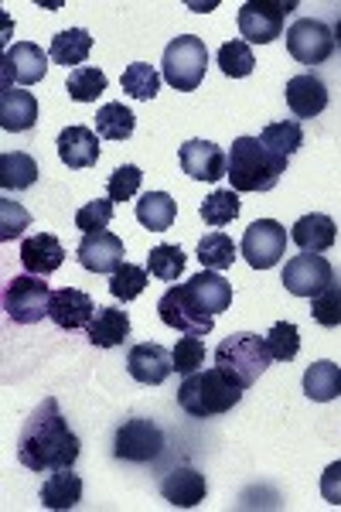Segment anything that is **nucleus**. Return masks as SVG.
Returning <instances> with one entry per match:
<instances>
[{
    "label": "nucleus",
    "instance_id": "obj_1",
    "mask_svg": "<svg viewBox=\"0 0 341 512\" xmlns=\"http://www.w3.org/2000/svg\"><path fill=\"white\" fill-rule=\"evenodd\" d=\"M82 454V441L69 431V420L58 410V400H41V407L31 410L18 437V461L28 472H55L72 468Z\"/></svg>",
    "mask_w": 341,
    "mask_h": 512
},
{
    "label": "nucleus",
    "instance_id": "obj_2",
    "mask_svg": "<svg viewBox=\"0 0 341 512\" xmlns=\"http://www.w3.org/2000/svg\"><path fill=\"white\" fill-rule=\"evenodd\" d=\"M246 386L232 379L226 369H202V373L185 376L178 386V407L195 420H209L219 414H229L239 400H243Z\"/></svg>",
    "mask_w": 341,
    "mask_h": 512
},
{
    "label": "nucleus",
    "instance_id": "obj_3",
    "mask_svg": "<svg viewBox=\"0 0 341 512\" xmlns=\"http://www.w3.org/2000/svg\"><path fill=\"white\" fill-rule=\"evenodd\" d=\"M287 171V161L277 158L260 137H236L229 151V171L232 192H270L277 188L280 175Z\"/></svg>",
    "mask_w": 341,
    "mask_h": 512
},
{
    "label": "nucleus",
    "instance_id": "obj_4",
    "mask_svg": "<svg viewBox=\"0 0 341 512\" xmlns=\"http://www.w3.org/2000/svg\"><path fill=\"white\" fill-rule=\"evenodd\" d=\"M270 362H273V355L266 349V338L253 332H236V335L222 338L219 349H215V366L226 369L232 379H239L246 390L266 373Z\"/></svg>",
    "mask_w": 341,
    "mask_h": 512
},
{
    "label": "nucleus",
    "instance_id": "obj_5",
    "mask_svg": "<svg viewBox=\"0 0 341 512\" xmlns=\"http://www.w3.org/2000/svg\"><path fill=\"white\" fill-rule=\"evenodd\" d=\"M205 69H209V48H205L202 38L181 35L164 48L161 79L178 89V93H195L205 79Z\"/></svg>",
    "mask_w": 341,
    "mask_h": 512
},
{
    "label": "nucleus",
    "instance_id": "obj_6",
    "mask_svg": "<svg viewBox=\"0 0 341 512\" xmlns=\"http://www.w3.org/2000/svg\"><path fill=\"white\" fill-rule=\"evenodd\" d=\"M48 304H52V287L45 284V277L21 274L7 280L4 311L14 325H38L41 318H48Z\"/></svg>",
    "mask_w": 341,
    "mask_h": 512
},
{
    "label": "nucleus",
    "instance_id": "obj_7",
    "mask_svg": "<svg viewBox=\"0 0 341 512\" xmlns=\"http://www.w3.org/2000/svg\"><path fill=\"white\" fill-rule=\"evenodd\" d=\"M287 11H294L287 0H249L239 7V35L246 38V45H270L284 35Z\"/></svg>",
    "mask_w": 341,
    "mask_h": 512
},
{
    "label": "nucleus",
    "instance_id": "obj_8",
    "mask_svg": "<svg viewBox=\"0 0 341 512\" xmlns=\"http://www.w3.org/2000/svg\"><path fill=\"white\" fill-rule=\"evenodd\" d=\"M157 315H161L164 325L174 328V332H181V335H198V338H202V335H209L215 328V315L202 311L195 301H191L185 284L171 287V291L157 301Z\"/></svg>",
    "mask_w": 341,
    "mask_h": 512
},
{
    "label": "nucleus",
    "instance_id": "obj_9",
    "mask_svg": "<svg viewBox=\"0 0 341 512\" xmlns=\"http://www.w3.org/2000/svg\"><path fill=\"white\" fill-rule=\"evenodd\" d=\"M239 253L246 256V263H249L253 270H270V267H277L280 256L287 253V229L280 226L277 219H256L253 226L246 229Z\"/></svg>",
    "mask_w": 341,
    "mask_h": 512
},
{
    "label": "nucleus",
    "instance_id": "obj_10",
    "mask_svg": "<svg viewBox=\"0 0 341 512\" xmlns=\"http://www.w3.org/2000/svg\"><path fill=\"white\" fill-rule=\"evenodd\" d=\"M164 451V434L154 420L147 417H133L116 431L113 441V454L120 461H133V465H144V461H154L157 454Z\"/></svg>",
    "mask_w": 341,
    "mask_h": 512
},
{
    "label": "nucleus",
    "instance_id": "obj_11",
    "mask_svg": "<svg viewBox=\"0 0 341 512\" xmlns=\"http://www.w3.org/2000/svg\"><path fill=\"white\" fill-rule=\"evenodd\" d=\"M287 52L301 65H321L335 52V31L318 18H301L287 31Z\"/></svg>",
    "mask_w": 341,
    "mask_h": 512
},
{
    "label": "nucleus",
    "instance_id": "obj_12",
    "mask_svg": "<svg viewBox=\"0 0 341 512\" xmlns=\"http://www.w3.org/2000/svg\"><path fill=\"white\" fill-rule=\"evenodd\" d=\"M335 284V270L324 260L321 253H304V256H290L284 267V287L294 297H314L324 287Z\"/></svg>",
    "mask_w": 341,
    "mask_h": 512
},
{
    "label": "nucleus",
    "instance_id": "obj_13",
    "mask_svg": "<svg viewBox=\"0 0 341 512\" xmlns=\"http://www.w3.org/2000/svg\"><path fill=\"white\" fill-rule=\"evenodd\" d=\"M0 72H4V86H35L48 72V55L35 41H14L4 52Z\"/></svg>",
    "mask_w": 341,
    "mask_h": 512
},
{
    "label": "nucleus",
    "instance_id": "obj_14",
    "mask_svg": "<svg viewBox=\"0 0 341 512\" xmlns=\"http://www.w3.org/2000/svg\"><path fill=\"white\" fill-rule=\"evenodd\" d=\"M178 161L185 168V175L195 181H222L229 171V154L219 144H212V140H188V144H181Z\"/></svg>",
    "mask_w": 341,
    "mask_h": 512
},
{
    "label": "nucleus",
    "instance_id": "obj_15",
    "mask_svg": "<svg viewBox=\"0 0 341 512\" xmlns=\"http://www.w3.org/2000/svg\"><path fill=\"white\" fill-rule=\"evenodd\" d=\"M76 256H79V263L89 270V274H116V270L127 263V260H123V256H127V250H123V239L113 236L110 229L82 236Z\"/></svg>",
    "mask_w": 341,
    "mask_h": 512
},
{
    "label": "nucleus",
    "instance_id": "obj_16",
    "mask_svg": "<svg viewBox=\"0 0 341 512\" xmlns=\"http://www.w3.org/2000/svg\"><path fill=\"white\" fill-rule=\"evenodd\" d=\"M127 373L144 386H161L164 379L174 373V359H171V352L157 342L133 345L127 355Z\"/></svg>",
    "mask_w": 341,
    "mask_h": 512
},
{
    "label": "nucleus",
    "instance_id": "obj_17",
    "mask_svg": "<svg viewBox=\"0 0 341 512\" xmlns=\"http://www.w3.org/2000/svg\"><path fill=\"white\" fill-rule=\"evenodd\" d=\"M96 315V304L89 294L76 291V287H62V291H52V304H48V318L55 321L65 332H76V328H86Z\"/></svg>",
    "mask_w": 341,
    "mask_h": 512
},
{
    "label": "nucleus",
    "instance_id": "obj_18",
    "mask_svg": "<svg viewBox=\"0 0 341 512\" xmlns=\"http://www.w3.org/2000/svg\"><path fill=\"white\" fill-rule=\"evenodd\" d=\"M161 495H164V502L174 506V509H195L198 502H205V495H209V485H205L202 472L181 465V468H174V472L164 475Z\"/></svg>",
    "mask_w": 341,
    "mask_h": 512
},
{
    "label": "nucleus",
    "instance_id": "obj_19",
    "mask_svg": "<svg viewBox=\"0 0 341 512\" xmlns=\"http://www.w3.org/2000/svg\"><path fill=\"white\" fill-rule=\"evenodd\" d=\"M58 158H62L65 168L82 171V168H93L99 161V134L89 127H65L58 134Z\"/></svg>",
    "mask_w": 341,
    "mask_h": 512
},
{
    "label": "nucleus",
    "instance_id": "obj_20",
    "mask_svg": "<svg viewBox=\"0 0 341 512\" xmlns=\"http://www.w3.org/2000/svg\"><path fill=\"white\" fill-rule=\"evenodd\" d=\"M284 96H287V106L294 110V117H301V120H314L318 113H324V106H328V86H324L318 76H311V72L290 79Z\"/></svg>",
    "mask_w": 341,
    "mask_h": 512
},
{
    "label": "nucleus",
    "instance_id": "obj_21",
    "mask_svg": "<svg viewBox=\"0 0 341 512\" xmlns=\"http://www.w3.org/2000/svg\"><path fill=\"white\" fill-rule=\"evenodd\" d=\"M21 263L28 274L48 277L65 263V246L58 243L52 233H35L21 243Z\"/></svg>",
    "mask_w": 341,
    "mask_h": 512
},
{
    "label": "nucleus",
    "instance_id": "obj_22",
    "mask_svg": "<svg viewBox=\"0 0 341 512\" xmlns=\"http://www.w3.org/2000/svg\"><path fill=\"white\" fill-rule=\"evenodd\" d=\"M38 123V99L24 89L4 86L0 89V127L7 134H24Z\"/></svg>",
    "mask_w": 341,
    "mask_h": 512
},
{
    "label": "nucleus",
    "instance_id": "obj_23",
    "mask_svg": "<svg viewBox=\"0 0 341 512\" xmlns=\"http://www.w3.org/2000/svg\"><path fill=\"white\" fill-rule=\"evenodd\" d=\"M185 291L191 294V301H195L202 311H209V315H222V311H229V304H232V284L219 274V270L195 274L185 284Z\"/></svg>",
    "mask_w": 341,
    "mask_h": 512
},
{
    "label": "nucleus",
    "instance_id": "obj_24",
    "mask_svg": "<svg viewBox=\"0 0 341 512\" xmlns=\"http://www.w3.org/2000/svg\"><path fill=\"white\" fill-rule=\"evenodd\" d=\"M290 239L301 246L304 253H324L335 246L338 239V226L331 216H321V212H311V216H301L290 229Z\"/></svg>",
    "mask_w": 341,
    "mask_h": 512
},
{
    "label": "nucleus",
    "instance_id": "obj_25",
    "mask_svg": "<svg viewBox=\"0 0 341 512\" xmlns=\"http://www.w3.org/2000/svg\"><path fill=\"white\" fill-rule=\"evenodd\" d=\"M86 335L96 349H116L130 338V318L120 308H96L93 321L86 325Z\"/></svg>",
    "mask_w": 341,
    "mask_h": 512
},
{
    "label": "nucleus",
    "instance_id": "obj_26",
    "mask_svg": "<svg viewBox=\"0 0 341 512\" xmlns=\"http://www.w3.org/2000/svg\"><path fill=\"white\" fill-rule=\"evenodd\" d=\"M41 502L48 509H76L82 502V478L72 468H55L41 485Z\"/></svg>",
    "mask_w": 341,
    "mask_h": 512
},
{
    "label": "nucleus",
    "instance_id": "obj_27",
    "mask_svg": "<svg viewBox=\"0 0 341 512\" xmlns=\"http://www.w3.org/2000/svg\"><path fill=\"white\" fill-rule=\"evenodd\" d=\"M174 216H178V205L168 192H147L140 195L137 202V222L151 233H164V229L174 226Z\"/></svg>",
    "mask_w": 341,
    "mask_h": 512
},
{
    "label": "nucleus",
    "instance_id": "obj_28",
    "mask_svg": "<svg viewBox=\"0 0 341 512\" xmlns=\"http://www.w3.org/2000/svg\"><path fill=\"white\" fill-rule=\"evenodd\" d=\"M38 181V161L24 151H7L0 154V185L7 192H24Z\"/></svg>",
    "mask_w": 341,
    "mask_h": 512
},
{
    "label": "nucleus",
    "instance_id": "obj_29",
    "mask_svg": "<svg viewBox=\"0 0 341 512\" xmlns=\"http://www.w3.org/2000/svg\"><path fill=\"white\" fill-rule=\"evenodd\" d=\"M89 52H93V38H89V31L86 28H69V31H62V35H55L52 38V62L55 65H79L82 69V62L89 59Z\"/></svg>",
    "mask_w": 341,
    "mask_h": 512
},
{
    "label": "nucleus",
    "instance_id": "obj_30",
    "mask_svg": "<svg viewBox=\"0 0 341 512\" xmlns=\"http://www.w3.org/2000/svg\"><path fill=\"white\" fill-rule=\"evenodd\" d=\"M304 393L311 396L314 403L335 400V396L341 393V369L335 366V362H328V359H321V362H314V366H307V373H304Z\"/></svg>",
    "mask_w": 341,
    "mask_h": 512
},
{
    "label": "nucleus",
    "instance_id": "obj_31",
    "mask_svg": "<svg viewBox=\"0 0 341 512\" xmlns=\"http://www.w3.org/2000/svg\"><path fill=\"white\" fill-rule=\"evenodd\" d=\"M260 140L270 147L273 154H277V158L290 161V154H297L304 147V130H301V123H294V120H280V123L263 127Z\"/></svg>",
    "mask_w": 341,
    "mask_h": 512
},
{
    "label": "nucleus",
    "instance_id": "obj_32",
    "mask_svg": "<svg viewBox=\"0 0 341 512\" xmlns=\"http://www.w3.org/2000/svg\"><path fill=\"white\" fill-rule=\"evenodd\" d=\"M236 256H239V246L232 243V236L219 233V229L202 236V243H198V260H202L205 270H229Z\"/></svg>",
    "mask_w": 341,
    "mask_h": 512
},
{
    "label": "nucleus",
    "instance_id": "obj_33",
    "mask_svg": "<svg viewBox=\"0 0 341 512\" xmlns=\"http://www.w3.org/2000/svg\"><path fill=\"white\" fill-rule=\"evenodd\" d=\"M137 127V117L123 103H106L96 113V134L103 140H127Z\"/></svg>",
    "mask_w": 341,
    "mask_h": 512
},
{
    "label": "nucleus",
    "instance_id": "obj_34",
    "mask_svg": "<svg viewBox=\"0 0 341 512\" xmlns=\"http://www.w3.org/2000/svg\"><path fill=\"white\" fill-rule=\"evenodd\" d=\"M202 219L209 222V226H229V222L239 219V192H232V188H215V192L202 202Z\"/></svg>",
    "mask_w": 341,
    "mask_h": 512
},
{
    "label": "nucleus",
    "instance_id": "obj_35",
    "mask_svg": "<svg viewBox=\"0 0 341 512\" xmlns=\"http://www.w3.org/2000/svg\"><path fill=\"white\" fill-rule=\"evenodd\" d=\"M69 96L76 103H93L106 93V72L103 69H93V65H82V69H72L69 72V82H65Z\"/></svg>",
    "mask_w": 341,
    "mask_h": 512
},
{
    "label": "nucleus",
    "instance_id": "obj_36",
    "mask_svg": "<svg viewBox=\"0 0 341 512\" xmlns=\"http://www.w3.org/2000/svg\"><path fill=\"white\" fill-rule=\"evenodd\" d=\"M266 349H270L273 362H294L297 352H301V328L294 321H277L266 332Z\"/></svg>",
    "mask_w": 341,
    "mask_h": 512
},
{
    "label": "nucleus",
    "instance_id": "obj_37",
    "mask_svg": "<svg viewBox=\"0 0 341 512\" xmlns=\"http://www.w3.org/2000/svg\"><path fill=\"white\" fill-rule=\"evenodd\" d=\"M123 93L133 96V99H154L157 89H161V76L154 72V65L147 62H133L123 69V79H120Z\"/></svg>",
    "mask_w": 341,
    "mask_h": 512
},
{
    "label": "nucleus",
    "instance_id": "obj_38",
    "mask_svg": "<svg viewBox=\"0 0 341 512\" xmlns=\"http://www.w3.org/2000/svg\"><path fill=\"white\" fill-rule=\"evenodd\" d=\"M219 69H222V76H229V79L253 76V69H256L253 48H249L246 41H226V45L219 48Z\"/></svg>",
    "mask_w": 341,
    "mask_h": 512
},
{
    "label": "nucleus",
    "instance_id": "obj_39",
    "mask_svg": "<svg viewBox=\"0 0 341 512\" xmlns=\"http://www.w3.org/2000/svg\"><path fill=\"white\" fill-rule=\"evenodd\" d=\"M147 270L157 280H178L181 270H185V250L174 243H161L154 246L151 256H147Z\"/></svg>",
    "mask_w": 341,
    "mask_h": 512
},
{
    "label": "nucleus",
    "instance_id": "obj_40",
    "mask_svg": "<svg viewBox=\"0 0 341 512\" xmlns=\"http://www.w3.org/2000/svg\"><path fill=\"white\" fill-rule=\"evenodd\" d=\"M147 284H151V280H147V270L137 267V263H123L116 274H110V294L116 297V301H123V304L144 294Z\"/></svg>",
    "mask_w": 341,
    "mask_h": 512
},
{
    "label": "nucleus",
    "instance_id": "obj_41",
    "mask_svg": "<svg viewBox=\"0 0 341 512\" xmlns=\"http://www.w3.org/2000/svg\"><path fill=\"white\" fill-rule=\"evenodd\" d=\"M171 359H174V373H181V376L202 373V366H205V342L198 335L178 338V342H174V349H171Z\"/></svg>",
    "mask_w": 341,
    "mask_h": 512
},
{
    "label": "nucleus",
    "instance_id": "obj_42",
    "mask_svg": "<svg viewBox=\"0 0 341 512\" xmlns=\"http://www.w3.org/2000/svg\"><path fill=\"white\" fill-rule=\"evenodd\" d=\"M311 318L324 328H338L341 325V287L331 284L321 294L311 297Z\"/></svg>",
    "mask_w": 341,
    "mask_h": 512
},
{
    "label": "nucleus",
    "instance_id": "obj_43",
    "mask_svg": "<svg viewBox=\"0 0 341 512\" xmlns=\"http://www.w3.org/2000/svg\"><path fill=\"white\" fill-rule=\"evenodd\" d=\"M140 181H144V171L137 164H123L106 181V195H110V202H130L140 192Z\"/></svg>",
    "mask_w": 341,
    "mask_h": 512
},
{
    "label": "nucleus",
    "instance_id": "obj_44",
    "mask_svg": "<svg viewBox=\"0 0 341 512\" xmlns=\"http://www.w3.org/2000/svg\"><path fill=\"white\" fill-rule=\"evenodd\" d=\"M110 222H113V202H110V198H96V202H86L76 212V226L82 229V236L103 233V229H110Z\"/></svg>",
    "mask_w": 341,
    "mask_h": 512
},
{
    "label": "nucleus",
    "instance_id": "obj_45",
    "mask_svg": "<svg viewBox=\"0 0 341 512\" xmlns=\"http://www.w3.org/2000/svg\"><path fill=\"white\" fill-rule=\"evenodd\" d=\"M31 226V216L21 209L18 202H11V198H0V239H18L24 229Z\"/></svg>",
    "mask_w": 341,
    "mask_h": 512
},
{
    "label": "nucleus",
    "instance_id": "obj_46",
    "mask_svg": "<svg viewBox=\"0 0 341 512\" xmlns=\"http://www.w3.org/2000/svg\"><path fill=\"white\" fill-rule=\"evenodd\" d=\"M321 495L331 506H341V461H331L321 475Z\"/></svg>",
    "mask_w": 341,
    "mask_h": 512
},
{
    "label": "nucleus",
    "instance_id": "obj_47",
    "mask_svg": "<svg viewBox=\"0 0 341 512\" xmlns=\"http://www.w3.org/2000/svg\"><path fill=\"white\" fill-rule=\"evenodd\" d=\"M335 45H341V18H338V24H335Z\"/></svg>",
    "mask_w": 341,
    "mask_h": 512
}]
</instances>
